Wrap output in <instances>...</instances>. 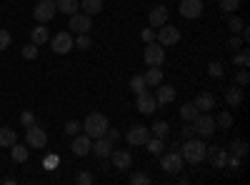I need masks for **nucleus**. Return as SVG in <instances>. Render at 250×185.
Segmentation results:
<instances>
[{"mask_svg": "<svg viewBox=\"0 0 250 185\" xmlns=\"http://www.w3.org/2000/svg\"><path fill=\"white\" fill-rule=\"evenodd\" d=\"M180 155H183V160L198 165V163H203L205 155H208V145H205L203 140H198V138H188L185 145L180 148Z\"/></svg>", "mask_w": 250, "mask_h": 185, "instance_id": "obj_1", "label": "nucleus"}, {"mask_svg": "<svg viewBox=\"0 0 250 185\" xmlns=\"http://www.w3.org/2000/svg\"><path fill=\"white\" fill-rule=\"evenodd\" d=\"M108 128H110V125H108V118L103 115V113H90V115L85 118V123H83V130H85V135H90L93 140L100 138V135H105Z\"/></svg>", "mask_w": 250, "mask_h": 185, "instance_id": "obj_2", "label": "nucleus"}, {"mask_svg": "<svg viewBox=\"0 0 250 185\" xmlns=\"http://www.w3.org/2000/svg\"><path fill=\"white\" fill-rule=\"evenodd\" d=\"M143 58H145V63H148L150 68H160L163 60H165V50H163L160 43H153V40H150V43H145Z\"/></svg>", "mask_w": 250, "mask_h": 185, "instance_id": "obj_3", "label": "nucleus"}, {"mask_svg": "<svg viewBox=\"0 0 250 185\" xmlns=\"http://www.w3.org/2000/svg\"><path fill=\"white\" fill-rule=\"evenodd\" d=\"M193 130H195L200 138L213 135V133H215V120H213V115H208V113H198V115H195V120H193Z\"/></svg>", "mask_w": 250, "mask_h": 185, "instance_id": "obj_4", "label": "nucleus"}, {"mask_svg": "<svg viewBox=\"0 0 250 185\" xmlns=\"http://www.w3.org/2000/svg\"><path fill=\"white\" fill-rule=\"evenodd\" d=\"M50 48H53V53H58V55L70 53V50H73V35H70L68 30L55 33V38H50Z\"/></svg>", "mask_w": 250, "mask_h": 185, "instance_id": "obj_5", "label": "nucleus"}, {"mask_svg": "<svg viewBox=\"0 0 250 185\" xmlns=\"http://www.w3.org/2000/svg\"><path fill=\"white\" fill-rule=\"evenodd\" d=\"M25 140H28V148L40 150V148L48 145V133H45L43 128H38V125H30V128L25 130Z\"/></svg>", "mask_w": 250, "mask_h": 185, "instance_id": "obj_6", "label": "nucleus"}, {"mask_svg": "<svg viewBox=\"0 0 250 185\" xmlns=\"http://www.w3.org/2000/svg\"><path fill=\"white\" fill-rule=\"evenodd\" d=\"M73 33H90V28H93V15H88V13H73L70 15V25H68Z\"/></svg>", "mask_w": 250, "mask_h": 185, "instance_id": "obj_7", "label": "nucleus"}, {"mask_svg": "<svg viewBox=\"0 0 250 185\" xmlns=\"http://www.w3.org/2000/svg\"><path fill=\"white\" fill-rule=\"evenodd\" d=\"M160 168L165 170V173H180L183 170V155L178 153V150H173V153H160Z\"/></svg>", "mask_w": 250, "mask_h": 185, "instance_id": "obj_8", "label": "nucleus"}, {"mask_svg": "<svg viewBox=\"0 0 250 185\" xmlns=\"http://www.w3.org/2000/svg\"><path fill=\"white\" fill-rule=\"evenodd\" d=\"M55 0H40V3L33 8V18L38 20V23H48V20L55 15Z\"/></svg>", "mask_w": 250, "mask_h": 185, "instance_id": "obj_9", "label": "nucleus"}, {"mask_svg": "<svg viewBox=\"0 0 250 185\" xmlns=\"http://www.w3.org/2000/svg\"><path fill=\"white\" fill-rule=\"evenodd\" d=\"M180 15L188 20H195L203 15V0H180Z\"/></svg>", "mask_w": 250, "mask_h": 185, "instance_id": "obj_10", "label": "nucleus"}, {"mask_svg": "<svg viewBox=\"0 0 250 185\" xmlns=\"http://www.w3.org/2000/svg\"><path fill=\"white\" fill-rule=\"evenodd\" d=\"M148 138H150V128H145V125H133L125 133V140H128L130 145H145Z\"/></svg>", "mask_w": 250, "mask_h": 185, "instance_id": "obj_11", "label": "nucleus"}, {"mask_svg": "<svg viewBox=\"0 0 250 185\" xmlns=\"http://www.w3.org/2000/svg\"><path fill=\"white\" fill-rule=\"evenodd\" d=\"M180 40V30L175 28V25H160V30H158V43L160 45H175Z\"/></svg>", "mask_w": 250, "mask_h": 185, "instance_id": "obj_12", "label": "nucleus"}, {"mask_svg": "<svg viewBox=\"0 0 250 185\" xmlns=\"http://www.w3.org/2000/svg\"><path fill=\"white\" fill-rule=\"evenodd\" d=\"M90 150L95 153V158H110V153H113V140L105 138V135H100V138H95V143L90 145Z\"/></svg>", "mask_w": 250, "mask_h": 185, "instance_id": "obj_13", "label": "nucleus"}, {"mask_svg": "<svg viewBox=\"0 0 250 185\" xmlns=\"http://www.w3.org/2000/svg\"><path fill=\"white\" fill-rule=\"evenodd\" d=\"M155 105H158V100H155V95L153 93H148V90H143V93H138V110L140 113H145V115H148V113H153L155 110Z\"/></svg>", "mask_w": 250, "mask_h": 185, "instance_id": "obj_14", "label": "nucleus"}, {"mask_svg": "<svg viewBox=\"0 0 250 185\" xmlns=\"http://www.w3.org/2000/svg\"><path fill=\"white\" fill-rule=\"evenodd\" d=\"M110 158H113V165H115L118 170H128V168L133 165V155H130L128 150H113Z\"/></svg>", "mask_w": 250, "mask_h": 185, "instance_id": "obj_15", "label": "nucleus"}, {"mask_svg": "<svg viewBox=\"0 0 250 185\" xmlns=\"http://www.w3.org/2000/svg\"><path fill=\"white\" fill-rule=\"evenodd\" d=\"M155 100H158V105H168V103H173L175 100V88H170V85H158L155 88Z\"/></svg>", "mask_w": 250, "mask_h": 185, "instance_id": "obj_16", "label": "nucleus"}, {"mask_svg": "<svg viewBox=\"0 0 250 185\" xmlns=\"http://www.w3.org/2000/svg\"><path fill=\"white\" fill-rule=\"evenodd\" d=\"M90 145H93V138L90 135H75V140H73V153L75 155H88L90 153Z\"/></svg>", "mask_w": 250, "mask_h": 185, "instance_id": "obj_17", "label": "nucleus"}, {"mask_svg": "<svg viewBox=\"0 0 250 185\" xmlns=\"http://www.w3.org/2000/svg\"><path fill=\"white\" fill-rule=\"evenodd\" d=\"M193 105H195L198 110H203V113L213 110V108H215V95H213V93H200V95L195 98Z\"/></svg>", "mask_w": 250, "mask_h": 185, "instance_id": "obj_18", "label": "nucleus"}, {"mask_svg": "<svg viewBox=\"0 0 250 185\" xmlns=\"http://www.w3.org/2000/svg\"><path fill=\"white\" fill-rule=\"evenodd\" d=\"M30 38H33V43H35V45H45V43H50V33H48V28H45L43 23H40L38 28H33Z\"/></svg>", "mask_w": 250, "mask_h": 185, "instance_id": "obj_19", "label": "nucleus"}, {"mask_svg": "<svg viewBox=\"0 0 250 185\" xmlns=\"http://www.w3.org/2000/svg\"><path fill=\"white\" fill-rule=\"evenodd\" d=\"M168 23V8H155L150 10V28H160Z\"/></svg>", "mask_w": 250, "mask_h": 185, "instance_id": "obj_20", "label": "nucleus"}, {"mask_svg": "<svg viewBox=\"0 0 250 185\" xmlns=\"http://www.w3.org/2000/svg\"><path fill=\"white\" fill-rule=\"evenodd\" d=\"M143 78H145V85L148 88H158L163 83V70L160 68H148V73H145Z\"/></svg>", "mask_w": 250, "mask_h": 185, "instance_id": "obj_21", "label": "nucleus"}, {"mask_svg": "<svg viewBox=\"0 0 250 185\" xmlns=\"http://www.w3.org/2000/svg\"><path fill=\"white\" fill-rule=\"evenodd\" d=\"M18 143V135L13 128H0V148H13Z\"/></svg>", "mask_w": 250, "mask_h": 185, "instance_id": "obj_22", "label": "nucleus"}, {"mask_svg": "<svg viewBox=\"0 0 250 185\" xmlns=\"http://www.w3.org/2000/svg\"><path fill=\"white\" fill-rule=\"evenodd\" d=\"M55 8L60 13H65V15H73L80 8V0H55Z\"/></svg>", "mask_w": 250, "mask_h": 185, "instance_id": "obj_23", "label": "nucleus"}, {"mask_svg": "<svg viewBox=\"0 0 250 185\" xmlns=\"http://www.w3.org/2000/svg\"><path fill=\"white\" fill-rule=\"evenodd\" d=\"M208 155H210L213 165L215 168H225V160H228V153L223 148H208Z\"/></svg>", "mask_w": 250, "mask_h": 185, "instance_id": "obj_24", "label": "nucleus"}, {"mask_svg": "<svg viewBox=\"0 0 250 185\" xmlns=\"http://www.w3.org/2000/svg\"><path fill=\"white\" fill-rule=\"evenodd\" d=\"M225 103H228V105H230V108H238L240 105V103H243V90L240 88H228V93H225Z\"/></svg>", "mask_w": 250, "mask_h": 185, "instance_id": "obj_25", "label": "nucleus"}, {"mask_svg": "<svg viewBox=\"0 0 250 185\" xmlns=\"http://www.w3.org/2000/svg\"><path fill=\"white\" fill-rule=\"evenodd\" d=\"M80 8L88 15H98L103 10V0H80Z\"/></svg>", "mask_w": 250, "mask_h": 185, "instance_id": "obj_26", "label": "nucleus"}, {"mask_svg": "<svg viewBox=\"0 0 250 185\" xmlns=\"http://www.w3.org/2000/svg\"><path fill=\"white\" fill-rule=\"evenodd\" d=\"M10 155H13V160L15 163H25L28 158H30V148H25V145H13V150H10Z\"/></svg>", "mask_w": 250, "mask_h": 185, "instance_id": "obj_27", "label": "nucleus"}, {"mask_svg": "<svg viewBox=\"0 0 250 185\" xmlns=\"http://www.w3.org/2000/svg\"><path fill=\"white\" fill-rule=\"evenodd\" d=\"M93 45V40H90V33H80L75 40H73V48H78V50H88Z\"/></svg>", "mask_w": 250, "mask_h": 185, "instance_id": "obj_28", "label": "nucleus"}, {"mask_svg": "<svg viewBox=\"0 0 250 185\" xmlns=\"http://www.w3.org/2000/svg\"><path fill=\"white\" fill-rule=\"evenodd\" d=\"M198 113H200V110L193 105V103H185V105H180V118H183V120H195Z\"/></svg>", "mask_w": 250, "mask_h": 185, "instance_id": "obj_29", "label": "nucleus"}, {"mask_svg": "<svg viewBox=\"0 0 250 185\" xmlns=\"http://www.w3.org/2000/svg\"><path fill=\"white\" fill-rule=\"evenodd\" d=\"M168 133H170V125L165 120H155V125H153V135L155 138H168Z\"/></svg>", "mask_w": 250, "mask_h": 185, "instance_id": "obj_30", "label": "nucleus"}, {"mask_svg": "<svg viewBox=\"0 0 250 185\" xmlns=\"http://www.w3.org/2000/svg\"><path fill=\"white\" fill-rule=\"evenodd\" d=\"M248 63H250V53L243 48L240 53H235L233 55V65H238V68H248Z\"/></svg>", "mask_w": 250, "mask_h": 185, "instance_id": "obj_31", "label": "nucleus"}, {"mask_svg": "<svg viewBox=\"0 0 250 185\" xmlns=\"http://www.w3.org/2000/svg\"><path fill=\"white\" fill-rule=\"evenodd\" d=\"M145 145H148V150L153 153V155H160L163 153V138H148V143H145Z\"/></svg>", "mask_w": 250, "mask_h": 185, "instance_id": "obj_32", "label": "nucleus"}, {"mask_svg": "<svg viewBox=\"0 0 250 185\" xmlns=\"http://www.w3.org/2000/svg\"><path fill=\"white\" fill-rule=\"evenodd\" d=\"M230 153H233V155H238V158L248 155V143H245V140H233V145H230Z\"/></svg>", "mask_w": 250, "mask_h": 185, "instance_id": "obj_33", "label": "nucleus"}, {"mask_svg": "<svg viewBox=\"0 0 250 185\" xmlns=\"http://www.w3.org/2000/svg\"><path fill=\"white\" fill-rule=\"evenodd\" d=\"M130 88H133V93L138 95V93H143L145 88H148V85H145V78L143 75H133L130 78Z\"/></svg>", "mask_w": 250, "mask_h": 185, "instance_id": "obj_34", "label": "nucleus"}, {"mask_svg": "<svg viewBox=\"0 0 250 185\" xmlns=\"http://www.w3.org/2000/svg\"><path fill=\"white\" fill-rule=\"evenodd\" d=\"M215 125H218V128H230V125H233V115L228 113V110H223V113L218 115V120H215Z\"/></svg>", "mask_w": 250, "mask_h": 185, "instance_id": "obj_35", "label": "nucleus"}, {"mask_svg": "<svg viewBox=\"0 0 250 185\" xmlns=\"http://www.w3.org/2000/svg\"><path fill=\"white\" fill-rule=\"evenodd\" d=\"M240 8V0H220V10L223 13H235Z\"/></svg>", "mask_w": 250, "mask_h": 185, "instance_id": "obj_36", "label": "nucleus"}, {"mask_svg": "<svg viewBox=\"0 0 250 185\" xmlns=\"http://www.w3.org/2000/svg\"><path fill=\"white\" fill-rule=\"evenodd\" d=\"M10 43H13V35H10V30H5V28H0V50H5V48H10Z\"/></svg>", "mask_w": 250, "mask_h": 185, "instance_id": "obj_37", "label": "nucleus"}, {"mask_svg": "<svg viewBox=\"0 0 250 185\" xmlns=\"http://www.w3.org/2000/svg\"><path fill=\"white\" fill-rule=\"evenodd\" d=\"M228 28H230L233 33H240V30L245 28V23H243L238 15H230V20H228Z\"/></svg>", "mask_w": 250, "mask_h": 185, "instance_id": "obj_38", "label": "nucleus"}, {"mask_svg": "<svg viewBox=\"0 0 250 185\" xmlns=\"http://www.w3.org/2000/svg\"><path fill=\"white\" fill-rule=\"evenodd\" d=\"M23 58H28V60L38 58V45H35V43H28V45H23Z\"/></svg>", "mask_w": 250, "mask_h": 185, "instance_id": "obj_39", "label": "nucleus"}, {"mask_svg": "<svg viewBox=\"0 0 250 185\" xmlns=\"http://www.w3.org/2000/svg\"><path fill=\"white\" fill-rule=\"evenodd\" d=\"M80 128H83V125H80L78 120H68V123H65V133H68V135H78Z\"/></svg>", "mask_w": 250, "mask_h": 185, "instance_id": "obj_40", "label": "nucleus"}, {"mask_svg": "<svg viewBox=\"0 0 250 185\" xmlns=\"http://www.w3.org/2000/svg\"><path fill=\"white\" fill-rule=\"evenodd\" d=\"M208 73H210V78H220L223 75V65L218 63V60H213V63L208 65Z\"/></svg>", "mask_w": 250, "mask_h": 185, "instance_id": "obj_41", "label": "nucleus"}, {"mask_svg": "<svg viewBox=\"0 0 250 185\" xmlns=\"http://www.w3.org/2000/svg\"><path fill=\"white\" fill-rule=\"evenodd\" d=\"M248 80H250L248 68H240V70H238V75H235V83H238V85H248Z\"/></svg>", "mask_w": 250, "mask_h": 185, "instance_id": "obj_42", "label": "nucleus"}, {"mask_svg": "<svg viewBox=\"0 0 250 185\" xmlns=\"http://www.w3.org/2000/svg\"><path fill=\"white\" fill-rule=\"evenodd\" d=\"M58 163H60L58 155H48V158L43 160V165H45V170H55V168H58Z\"/></svg>", "mask_w": 250, "mask_h": 185, "instance_id": "obj_43", "label": "nucleus"}, {"mask_svg": "<svg viewBox=\"0 0 250 185\" xmlns=\"http://www.w3.org/2000/svg\"><path fill=\"white\" fill-rule=\"evenodd\" d=\"M75 183H78V185H93V183H95V178H93L90 173H80V175L75 178Z\"/></svg>", "mask_w": 250, "mask_h": 185, "instance_id": "obj_44", "label": "nucleus"}, {"mask_svg": "<svg viewBox=\"0 0 250 185\" xmlns=\"http://www.w3.org/2000/svg\"><path fill=\"white\" fill-rule=\"evenodd\" d=\"M130 183H133V185H148V183H150V178L145 175V173H135V175L130 178Z\"/></svg>", "mask_w": 250, "mask_h": 185, "instance_id": "obj_45", "label": "nucleus"}, {"mask_svg": "<svg viewBox=\"0 0 250 185\" xmlns=\"http://www.w3.org/2000/svg\"><path fill=\"white\" fill-rule=\"evenodd\" d=\"M20 123H23L25 128H30V125H35V115H33L30 110H25L23 115H20Z\"/></svg>", "mask_w": 250, "mask_h": 185, "instance_id": "obj_46", "label": "nucleus"}, {"mask_svg": "<svg viewBox=\"0 0 250 185\" xmlns=\"http://www.w3.org/2000/svg\"><path fill=\"white\" fill-rule=\"evenodd\" d=\"M140 38H143V40H145V43H150V40H153V38H155V33H153V28H145V30H143V33H140Z\"/></svg>", "mask_w": 250, "mask_h": 185, "instance_id": "obj_47", "label": "nucleus"}, {"mask_svg": "<svg viewBox=\"0 0 250 185\" xmlns=\"http://www.w3.org/2000/svg\"><path fill=\"white\" fill-rule=\"evenodd\" d=\"M228 45H230V48H243V38H238V35H233L230 40H228Z\"/></svg>", "mask_w": 250, "mask_h": 185, "instance_id": "obj_48", "label": "nucleus"}, {"mask_svg": "<svg viewBox=\"0 0 250 185\" xmlns=\"http://www.w3.org/2000/svg\"><path fill=\"white\" fill-rule=\"evenodd\" d=\"M105 138H110V140H113V143H115V140H118V138H120V133H118V130H115V128H108V130H105Z\"/></svg>", "mask_w": 250, "mask_h": 185, "instance_id": "obj_49", "label": "nucleus"}, {"mask_svg": "<svg viewBox=\"0 0 250 185\" xmlns=\"http://www.w3.org/2000/svg\"><path fill=\"white\" fill-rule=\"evenodd\" d=\"M193 133H195L193 128H183V138H185V140H188V138H193Z\"/></svg>", "mask_w": 250, "mask_h": 185, "instance_id": "obj_50", "label": "nucleus"}]
</instances>
